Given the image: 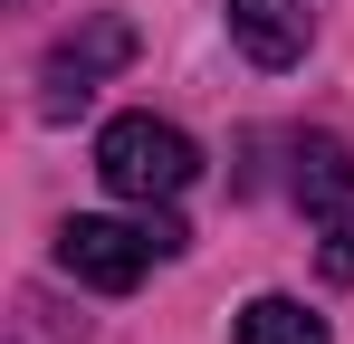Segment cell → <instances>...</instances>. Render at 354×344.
Segmentation results:
<instances>
[{"label":"cell","instance_id":"3","mask_svg":"<svg viewBox=\"0 0 354 344\" xmlns=\"http://www.w3.org/2000/svg\"><path fill=\"white\" fill-rule=\"evenodd\" d=\"M124 57H134V19H124V10H96L77 39H58V57H48V96H39V106H48V115L86 106L96 77H115Z\"/></svg>","mask_w":354,"mask_h":344},{"label":"cell","instance_id":"5","mask_svg":"<svg viewBox=\"0 0 354 344\" xmlns=\"http://www.w3.org/2000/svg\"><path fill=\"white\" fill-rule=\"evenodd\" d=\"M297 201H306L316 220H345V201H354V153L335 144V134H306V144H297Z\"/></svg>","mask_w":354,"mask_h":344},{"label":"cell","instance_id":"2","mask_svg":"<svg viewBox=\"0 0 354 344\" xmlns=\"http://www.w3.org/2000/svg\"><path fill=\"white\" fill-rule=\"evenodd\" d=\"M201 172V153H192V134L182 124H163V115H115L106 134H96V182L115 191V201H173L182 182Z\"/></svg>","mask_w":354,"mask_h":344},{"label":"cell","instance_id":"4","mask_svg":"<svg viewBox=\"0 0 354 344\" xmlns=\"http://www.w3.org/2000/svg\"><path fill=\"white\" fill-rule=\"evenodd\" d=\"M230 39L259 57V67H297L306 39H316V10H306V0H230Z\"/></svg>","mask_w":354,"mask_h":344},{"label":"cell","instance_id":"6","mask_svg":"<svg viewBox=\"0 0 354 344\" xmlns=\"http://www.w3.org/2000/svg\"><path fill=\"white\" fill-rule=\"evenodd\" d=\"M230 344H326V316H306L297 296H249Z\"/></svg>","mask_w":354,"mask_h":344},{"label":"cell","instance_id":"7","mask_svg":"<svg viewBox=\"0 0 354 344\" xmlns=\"http://www.w3.org/2000/svg\"><path fill=\"white\" fill-rule=\"evenodd\" d=\"M326 278H335V287L354 278V220H335V239H326Z\"/></svg>","mask_w":354,"mask_h":344},{"label":"cell","instance_id":"1","mask_svg":"<svg viewBox=\"0 0 354 344\" xmlns=\"http://www.w3.org/2000/svg\"><path fill=\"white\" fill-rule=\"evenodd\" d=\"M192 229L173 211H153V220H67L58 229V268L77 287H96V296H124V287H144L153 258H173Z\"/></svg>","mask_w":354,"mask_h":344}]
</instances>
